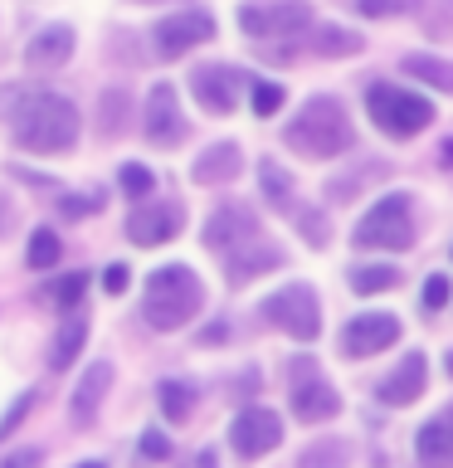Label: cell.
Instances as JSON below:
<instances>
[{
  "label": "cell",
  "mask_w": 453,
  "mask_h": 468,
  "mask_svg": "<svg viewBox=\"0 0 453 468\" xmlns=\"http://www.w3.org/2000/svg\"><path fill=\"white\" fill-rule=\"evenodd\" d=\"M79 468H102V463H79Z\"/></svg>",
  "instance_id": "obj_45"
},
{
  "label": "cell",
  "mask_w": 453,
  "mask_h": 468,
  "mask_svg": "<svg viewBox=\"0 0 453 468\" xmlns=\"http://www.w3.org/2000/svg\"><path fill=\"white\" fill-rule=\"evenodd\" d=\"M68 54H73V29L68 25L39 29L35 44H29V64H35V69H54V64H64Z\"/></svg>",
  "instance_id": "obj_22"
},
{
  "label": "cell",
  "mask_w": 453,
  "mask_h": 468,
  "mask_svg": "<svg viewBox=\"0 0 453 468\" xmlns=\"http://www.w3.org/2000/svg\"><path fill=\"white\" fill-rule=\"evenodd\" d=\"M29 405H35V390H25L20 400H15V405L5 410V420H0V439H10L15 430H20V420L29 415Z\"/></svg>",
  "instance_id": "obj_36"
},
{
  "label": "cell",
  "mask_w": 453,
  "mask_h": 468,
  "mask_svg": "<svg viewBox=\"0 0 453 468\" xmlns=\"http://www.w3.org/2000/svg\"><path fill=\"white\" fill-rule=\"evenodd\" d=\"M0 468H39V449H20L10 459H0Z\"/></svg>",
  "instance_id": "obj_42"
},
{
  "label": "cell",
  "mask_w": 453,
  "mask_h": 468,
  "mask_svg": "<svg viewBox=\"0 0 453 468\" xmlns=\"http://www.w3.org/2000/svg\"><path fill=\"white\" fill-rule=\"evenodd\" d=\"M356 10L371 15V20H385V15H409L415 0H356Z\"/></svg>",
  "instance_id": "obj_33"
},
{
  "label": "cell",
  "mask_w": 453,
  "mask_h": 468,
  "mask_svg": "<svg viewBox=\"0 0 453 468\" xmlns=\"http://www.w3.org/2000/svg\"><path fill=\"white\" fill-rule=\"evenodd\" d=\"M258 313L269 317L273 327H283L288 336H298V342H317V332H321V307H317V292L307 283L278 288L273 298H263Z\"/></svg>",
  "instance_id": "obj_6"
},
{
  "label": "cell",
  "mask_w": 453,
  "mask_h": 468,
  "mask_svg": "<svg viewBox=\"0 0 453 468\" xmlns=\"http://www.w3.org/2000/svg\"><path fill=\"white\" fill-rule=\"evenodd\" d=\"M424 380H429V361H424V351H409V356L375 386V395L385 405H415L424 395Z\"/></svg>",
  "instance_id": "obj_15"
},
{
  "label": "cell",
  "mask_w": 453,
  "mask_h": 468,
  "mask_svg": "<svg viewBox=\"0 0 453 468\" xmlns=\"http://www.w3.org/2000/svg\"><path fill=\"white\" fill-rule=\"evenodd\" d=\"M142 459H171V439L161 430H146L142 434Z\"/></svg>",
  "instance_id": "obj_39"
},
{
  "label": "cell",
  "mask_w": 453,
  "mask_h": 468,
  "mask_svg": "<svg viewBox=\"0 0 453 468\" xmlns=\"http://www.w3.org/2000/svg\"><path fill=\"white\" fill-rule=\"evenodd\" d=\"M444 303H448V278H444V273H434L429 283H424V307H429V313H438Z\"/></svg>",
  "instance_id": "obj_40"
},
{
  "label": "cell",
  "mask_w": 453,
  "mask_h": 468,
  "mask_svg": "<svg viewBox=\"0 0 453 468\" xmlns=\"http://www.w3.org/2000/svg\"><path fill=\"white\" fill-rule=\"evenodd\" d=\"M438 161H444V166H453V142H444V152H438Z\"/></svg>",
  "instance_id": "obj_43"
},
{
  "label": "cell",
  "mask_w": 453,
  "mask_h": 468,
  "mask_svg": "<svg viewBox=\"0 0 453 468\" xmlns=\"http://www.w3.org/2000/svg\"><path fill=\"white\" fill-rule=\"evenodd\" d=\"M258 234V219L248 205H219V210L205 219V249H215V254H229V249L248 244Z\"/></svg>",
  "instance_id": "obj_13"
},
{
  "label": "cell",
  "mask_w": 453,
  "mask_h": 468,
  "mask_svg": "<svg viewBox=\"0 0 453 468\" xmlns=\"http://www.w3.org/2000/svg\"><path fill=\"white\" fill-rule=\"evenodd\" d=\"M400 283V269H390V263H361V269H351V288L356 292H385V288H395Z\"/></svg>",
  "instance_id": "obj_25"
},
{
  "label": "cell",
  "mask_w": 453,
  "mask_h": 468,
  "mask_svg": "<svg viewBox=\"0 0 453 468\" xmlns=\"http://www.w3.org/2000/svg\"><path fill=\"white\" fill-rule=\"evenodd\" d=\"M405 73H415V79H424L429 88H438V93H453V64H448V58L409 54V58H405Z\"/></svg>",
  "instance_id": "obj_23"
},
{
  "label": "cell",
  "mask_w": 453,
  "mask_h": 468,
  "mask_svg": "<svg viewBox=\"0 0 453 468\" xmlns=\"http://www.w3.org/2000/svg\"><path fill=\"white\" fill-rule=\"evenodd\" d=\"M288 376H292V415H298L302 424H327L336 410H342V395L317 376L312 356H298L288 366Z\"/></svg>",
  "instance_id": "obj_8"
},
{
  "label": "cell",
  "mask_w": 453,
  "mask_h": 468,
  "mask_svg": "<svg viewBox=\"0 0 453 468\" xmlns=\"http://www.w3.org/2000/svg\"><path fill=\"white\" fill-rule=\"evenodd\" d=\"M146 137L156 146H171L185 137V122H181V108H175V88L171 83H156L152 98H146Z\"/></svg>",
  "instance_id": "obj_16"
},
{
  "label": "cell",
  "mask_w": 453,
  "mask_h": 468,
  "mask_svg": "<svg viewBox=\"0 0 453 468\" xmlns=\"http://www.w3.org/2000/svg\"><path fill=\"white\" fill-rule=\"evenodd\" d=\"M112 386V366L108 361H93L83 371V380H79V390H73V424H88L98 415V405H102V390Z\"/></svg>",
  "instance_id": "obj_19"
},
{
  "label": "cell",
  "mask_w": 453,
  "mask_h": 468,
  "mask_svg": "<svg viewBox=\"0 0 453 468\" xmlns=\"http://www.w3.org/2000/svg\"><path fill=\"white\" fill-rule=\"evenodd\" d=\"M298 225H302V234H307V244H312V249L327 244V219H321L317 210H302V215H298Z\"/></svg>",
  "instance_id": "obj_38"
},
{
  "label": "cell",
  "mask_w": 453,
  "mask_h": 468,
  "mask_svg": "<svg viewBox=\"0 0 453 468\" xmlns=\"http://www.w3.org/2000/svg\"><path fill=\"white\" fill-rule=\"evenodd\" d=\"M239 171H244L239 146H234V142H219V146H210V152L195 161V171H190V176H195L200 186H219V181H234Z\"/></svg>",
  "instance_id": "obj_20"
},
{
  "label": "cell",
  "mask_w": 453,
  "mask_h": 468,
  "mask_svg": "<svg viewBox=\"0 0 453 468\" xmlns=\"http://www.w3.org/2000/svg\"><path fill=\"white\" fill-rule=\"evenodd\" d=\"M400 342V317L395 313H361L342 327V351L346 356H375Z\"/></svg>",
  "instance_id": "obj_12"
},
{
  "label": "cell",
  "mask_w": 453,
  "mask_h": 468,
  "mask_svg": "<svg viewBox=\"0 0 453 468\" xmlns=\"http://www.w3.org/2000/svg\"><path fill=\"white\" fill-rule=\"evenodd\" d=\"M346 459H351V449L342 439H317V444L298 459V468H346Z\"/></svg>",
  "instance_id": "obj_27"
},
{
  "label": "cell",
  "mask_w": 453,
  "mask_h": 468,
  "mask_svg": "<svg viewBox=\"0 0 453 468\" xmlns=\"http://www.w3.org/2000/svg\"><path fill=\"white\" fill-rule=\"evenodd\" d=\"M448 376H453V351H448Z\"/></svg>",
  "instance_id": "obj_44"
},
{
  "label": "cell",
  "mask_w": 453,
  "mask_h": 468,
  "mask_svg": "<svg viewBox=\"0 0 453 468\" xmlns=\"http://www.w3.org/2000/svg\"><path fill=\"white\" fill-rule=\"evenodd\" d=\"M152 39H156L161 58H181V54L195 49V44L215 39V20L205 10H181V15H166V20L152 29Z\"/></svg>",
  "instance_id": "obj_11"
},
{
  "label": "cell",
  "mask_w": 453,
  "mask_h": 468,
  "mask_svg": "<svg viewBox=\"0 0 453 468\" xmlns=\"http://www.w3.org/2000/svg\"><path fill=\"white\" fill-rule=\"evenodd\" d=\"M58 210H64L68 219L93 215V210H102V196H98V190H93V196H64V200H58Z\"/></svg>",
  "instance_id": "obj_37"
},
{
  "label": "cell",
  "mask_w": 453,
  "mask_h": 468,
  "mask_svg": "<svg viewBox=\"0 0 453 468\" xmlns=\"http://www.w3.org/2000/svg\"><path fill=\"white\" fill-rule=\"evenodd\" d=\"M365 108H371V122L395 142L419 137V132L434 122V102L409 93V88H400V83H371L365 88Z\"/></svg>",
  "instance_id": "obj_4"
},
{
  "label": "cell",
  "mask_w": 453,
  "mask_h": 468,
  "mask_svg": "<svg viewBox=\"0 0 453 468\" xmlns=\"http://www.w3.org/2000/svg\"><path fill=\"white\" fill-rule=\"evenodd\" d=\"M229 283L239 288V283H248V278H258V273H269V269H283V249L278 244H269V239H248V244H239V249H229Z\"/></svg>",
  "instance_id": "obj_18"
},
{
  "label": "cell",
  "mask_w": 453,
  "mask_h": 468,
  "mask_svg": "<svg viewBox=\"0 0 453 468\" xmlns=\"http://www.w3.org/2000/svg\"><path fill=\"white\" fill-rule=\"evenodd\" d=\"M10 132L25 152H68L79 142V108L58 93H15Z\"/></svg>",
  "instance_id": "obj_1"
},
{
  "label": "cell",
  "mask_w": 453,
  "mask_h": 468,
  "mask_svg": "<svg viewBox=\"0 0 453 468\" xmlns=\"http://www.w3.org/2000/svg\"><path fill=\"white\" fill-rule=\"evenodd\" d=\"M229 444H234L239 459H263L269 449L283 444V420H278L273 410H263V405L239 410L234 424H229Z\"/></svg>",
  "instance_id": "obj_9"
},
{
  "label": "cell",
  "mask_w": 453,
  "mask_h": 468,
  "mask_svg": "<svg viewBox=\"0 0 453 468\" xmlns=\"http://www.w3.org/2000/svg\"><path fill=\"white\" fill-rule=\"evenodd\" d=\"M122 112H127V93L108 88V93H102V137H117V132H122Z\"/></svg>",
  "instance_id": "obj_30"
},
{
  "label": "cell",
  "mask_w": 453,
  "mask_h": 468,
  "mask_svg": "<svg viewBox=\"0 0 453 468\" xmlns=\"http://www.w3.org/2000/svg\"><path fill=\"white\" fill-rule=\"evenodd\" d=\"M137 5H152V0H137Z\"/></svg>",
  "instance_id": "obj_46"
},
{
  "label": "cell",
  "mask_w": 453,
  "mask_h": 468,
  "mask_svg": "<svg viewBox=\"0 0 453 468\" xmlns=\"http://www.w3.org/2000/svg\"><path fill=\"white\" fill-rule=\"evenodd\" d=\"M83 288H88V273H68L64 283L54 288V303H58V307H64V313H68V307H79V298H83Z\"/></svg>",
  "instance_id": "obj_34"
},
{
  "label": "cell",
  "mask_w": 453,
  "mask_h": 468,
  "mask_svg": "<svg viewBox=\"0 0 453 468\" xmlns=\"http://www.w3.org/2000/svg\"><path fill=\"white\" fill-rule=\"evenodd\" d=\"M356 249H409L415 244V215H409V196L405 190H390V196H380L365 219L356 225Z\"/></svg>",
  "instance_id": "obj_5"
},
{
  "label": "cell",
  "mask_w": 453,
  "mask_h": 468,
  "mask_svg": "<svg viewBox=\"0 0 453 468\" xmlns=\"http://www.w3.org/2000/svg\"><path fill=\"white\" fill-rule=\"evenodd\" d=\"M307 25H312L307 0H248V5H239V29L248 39H288Z\"/></svg>",
  "instance_id": "obj_7"
},
{
  "label": "cell",
  "mask_w": 453,
  "mask_h": 468,
  "mask_svg": "<svg viewBox=\"0 0 453 468\" xmlns=\"http://www.w3.org/2000/svg\"><path fill=\"white\" fill-rule=\"evenodd\" d=\"M248 93H254V112L258 117H273L278 108H283V88L278 83H248Z\"/></svg>",
  "instance_id": "obj_32"
},
{
  "label": "cell",
  "mask_w": 453,
  "mask_h": 468,
  "mask_svg": "<svg viewBox=\"0 0 453 468\" xmlns=\"http://www.w3.org/2000/svg\"><path fill=\"white\" fill-rule=\"evenodd\" d=\"M127 283H132V269H127V263H108V269H102V288H108L112 298H117V292H127Z\"/></svg>",
  "instance_id": "obj_41"
},
{
  "label": "cell",
  "mask_w": 453,
  "mask_h": 468,
  "mask_svg": "<svg viewBox=\"0 0 453 468\" xmlns=\"http://www.w3.org/2000/svg\"><path fill=\"white\" fill-rule=\"evenodd\" d=\"M365 176H380V166H361L356 176H342V181H332V186H327L332 200H356V190H361Z\"/></svg>",
  "instance_id": "obj_35"
},
{
  "label": "cell",
  "mask_w": 453,
  "mask_h": 468,
  "mask_svg": "<svg viewBox=\"0 0 453 468\" xmlns=\"http://www.w3.org/2000/svg\"><path fill=\"white\" fill-rule=\"evenodd\" d=\"M54 263H58L54 229H35V239H29V269H54Z\"/></svg>",
  "instance_id": "obj_29"
},
{
  "label": "cell",
  "mask_w": 453,
  "mask_h": 468,
  "mask_svg": "<svg viewBox=\"0 0 453 468\" xmlns=\"http://www.w3.org/2000/svg\"><path fill=\"white\" fill-rule=\"evenodd\" d=\"M181 205H137V210L127 215V239H137V244H166L175 239V229H181Z\"/></svg>",
  "instance_id": "obj_14"
},
{
  "label": "cell",
  "mask_w": 453,
  "mask_h": 468,
  "mask_svg": "<svg viewBox=\"0 0 453 468\" xmlns=\"http://www.w3.org/2000/svg\"><path fill=\"white\" fill-rule=\"evenodd\" d=\"M415 459H419V468H453V410L419 424Z\"/></svg>",
  "instance_id": "obj_17"
},
{
  "label": "cell",
  "mask_w": 453,
  "mask_h": 468,
  "mask_svg": "<svg viewBox=\"0 0 453 468\" xmlns=\"http://www.w3.org/2000/svg\"><path fill=\"white\" fill-rule=\"evenodd\" d=\"M254 83L248 73L239 69H229V64H210V69H195V79H190V93H195V102L205 112H234L239 108V93Z\"/></svg>",
  "instance_id": "obj_10"
},
{
  "label": "cell",
  "mask_w": 453,
  "mask_h": 468,
  "mask_svg": "<svg viewBox=\"0 0 453 468\" xmlns=\"http://www.w3.org/2000/svg\"><path fill=\"white\" fill-rule=\"evenodd\" d=\"M200 303H205L200 278L190 273L185 263H166V269H152V278H146L142 317H146V327H156V332H181L185 322L200 313Z\"/></svg>",
  "instance_id": "obj_2"
},
{
  "label": "cell",
  "mask_w": 453,
  "mask_h": 468,
  "mask_svg": "<svg viewBox=\"0 0 453 468\" xmlns=\"http://www.w3.org/2000/svg\"><path fill=\"white\" fill-rule=\"evenodd\" d=\"M117 181H122L127 196H152V190H156V176L146 166H137V161H127V166L117 171Z\"/></svg>",
  "instance_id": "obj_31"
},
{
  "label": "cell",
  "mask_w": 453,
  "mask_h": 468,
  "mask_svg": "<svg viewBox=\"0 0 453 468\" xmlns=\"http://www.w3.org/2000/svg\"><path fill=\"white\" fill-rule=\"evenodd\" d=\"M190 405H195V395H190L185 380H161V410H166L171 424H181L190 415Z\"/></svg>",
  "instance_id": "obj_28"
},
{
  "label": "cell",
  "mask_w": 453,
  "mask_h": 468,
  "mask_svg": "<svg viewBox=\"0 0 453 468\" xmlns=\"http://www.w3.org/2000/svg\"><path fill=\"white\" fill-rule=\"evenodd\" d=\"M83 342H88V317L79 313V307H68L64 327H58L54 346H49V366H54V371H64V366H73V356L83 351Z\"/></svg>",
  "instance_id": "obj_21"
},
{
  "label": "cell",
  "mask_w": 453,
  "mask_h": 468,
  "mask_svg": "<svg viewBox=\"0 0 453 468\" xmlns=\"http://www.w3.org/2000/svg\"><path fill=\"white\" fill-rule=\"evenodd\" d=\"M283 142L292 146V152L317 156V161L342 156L346 146H351V117H346V108L336 98L317 93V98H307L302 112L283 127Z\"/></svg>",
  "instance_id": "obj_3"
},
{
  "label": "cell",
  "mask_w": 453,
  "mask_h": 468,
  "mask_svg": "<svg viewBox=\"0 0 453 468\" xmlns=\"http://www.w3.org/2000/svg\"><path fill=\"white\" fill-rule=\"evenodd\" d=\"M312 49H317V54H327V58L361 54V35H351V29H342V25H321V29H317V39H312Z\"/></svg>",
  "instance_id": "obj_26"
},
{
  "label": "cell",
  "mask_w": 453,
  "mask_h": 468,
  "mask_svg": "<svg viewBox=\"0 0 453 468\" xmlns=\"http://www.w3.org/2000/svg\"><path fill=\"white\" fill-rule=\"evenodd\" d=\"M258 181H263V196H269L273 210H292V176L278 161H258Z\"/></svg>",
  "instance_id": "obj_24"
}]
</instances>
